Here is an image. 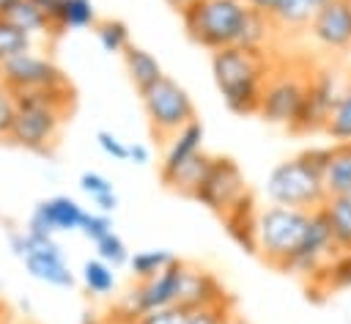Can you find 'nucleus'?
I'll use <instances>...</instances> for the list:
<instances>
[{
	"mask_svg": "<svg viewBox=\"0 0 351 324\" xmlns=\"http://www.w3.org/2000/svg\"><path fill=\"white\" fill-rule=\"evenodd\" d=\"M186 36L208 49L247 47V49H274L277 25L247 5V0H197L181 14Z\"/></svg>",
	"mask_w": 351,
	"mask_h": 324,
	"instance_id": "obj_1",
	"label": "nucleus"
},
{
	"mask_svg": "<svg viewBox=\"0 0 351 324\" xmlns=\"http://www.w3.org/2000/svg\"><path fill=\"white\" fill-rule=\"evenodd\" d=\"M280 55L274 49H247L225 47L211 52V77L225 102L236 115H258L263 88L274 71Z\"/></svg>",
	"mask_w": 351,
	"mask_h": 324,
	"instance_id": "obj_2",
	"label": "nucleus"
},
{
	"mask_svg": "<svg viewBox=\"0 0 351 324\" xmlns=\"http://www.w3.org/2000/svg\"><path fill=\"white\" fill-rule=\"evenodd\" d=\"M74 104H77L74 91L19 93L8 143L25 151H33V154H52L58 146L60 129L69 121Z\"/></svg>",
	"mask_w": 351,
	"mask_h": 324,
	"instance_id": "obj_3",
	"label": "nucleus"
},
{
	"mask_svg": "<svg viewBox=\"0 0 351 324\" xmlns=\"http://www.w3.org/2000/svg\"><path fill=\"white\" fill-rule=\"evenodd\" d=\"M263 195L269 203L291 206V209H307V211L321 209L329 198L324 173L315 165H310L304 151L277 162L269 170L266 184H263Z\"/></svg>",
	"mask_w": 351,
	"mask_h": 324,
	"instance_id": "obj_4",
	"label": "nucleus"
},
{
	"mask_svg": "<svg viewBox=\"0 0 351 324\" xmlns=\"http://www.w3.org/2000/svg\"><path fill=\"white\" fill-rule=\"evenodd\" d=\"M313 211L307 209H291V206H261L258 211V258L277 269L285 272L288 261L299 250L307 228H310Z\"/></svg>",
	"mask_w": 351,
	"mask_h": 324,
	"instance_id": "obj_5",
	"label": "nucleus"
},
{
	"mask_svg": "<svg viewBox=\"0 0 351 324\" xmlns=\"http://www.w3.org/2000/svg\"><path fill=\"white\" fill-rule=\"evenodd\" d=\"M310 71H313V63L304 58H277L274 71L263 88L258 118L266 124L291 129V124L302 110Z\"/></svg>",
	"mask_w": 351,
	"mask_h": 324,
	"instance_id": "obj_6",
	"label": "nucleus"
},
{
	"mask_svg": "<svg viewBox=\"0 0 351 324\" xmlns=\"http://www.w3.org/2000/svg\"><path fill=\"white\" fill-rule=\"evenodd\" d=\"M140 104L148 118V129L159 143H167L178 129H184L186 124H192L197 118L189 91L170 74H165L156 85L143 91Z\"/></svg>",
	"mask_w": 351,
	"mask_h": 324,
	"instance_id": "obj_7",
	"label": "nucleus"
},
{
	"mask_svg": "<svg viewBox=\"0 0 351 324\" xmlns=\"http://www.w3.org/2000/svg\"><path fill=\"white\" fill-rule=\"evenodd\" d=\"M346 80H348V71H343L332 63H313L302 110H299V115H296V121L291 124L288 132L291 135H318V132H324V126L329 121V113H332Z\"/></svg>",
	"mask_w": 351,
	"mask_h": 324,
	"instance_id": "obj_8",
	"label": "nucleus"
},
{
	"mask_svg": "<svg viewBox=\"0 0 351 324\" xmlns=\"http://www.w3.org/2000/svg\"><path fill=\"white\" fill-rule=\"evenodd\" d=\"M0 82L14 93H44V91H74L71 80L41 52L27 49L0 63Z\"/></svg>",
	"mask_w": 351,
	"mask_h": 324,
	"instance_id": "obj_9",
	"label": "nucleus"
},
{
	"mask_svg": "<svg viewBox=\"0 0 351 324\" xmlns=\"http://www.w3.org/2000/svg\"><path fill=\"white\" fill-rule=\"evenodd\" d=\"M250 192L252 189L247 187V178H244L239 162L230 159V157H214L206 178L200 181V187L195 192V200L222 220Z\"/></svg>",
	"mask_w": 351,
	"mask_h": 324,
	"instance_id": "obj_10",
	"label": "nucleus"
},
{
	"mask_svg": "<svg viewBox=\"0 0 351 324\" xmlns=\"http://www.w3.org/2000/svg\"><path fill=\"white\" fill-rule=\"evenodd\" d=\"M340 253L335 236H332V228H329V220L321 209L313 211L310 217V228L299 244V250L293 253V258L288 261L285 272L282 275H293V277H302V280H310L313 275H318L335 255Z\"/></svg>",
	"mask_w": 351,
	"mask_h": 324,
	"instance_id": "obj_11",
	"label": "nucleus"
},
{
	"mask_svg": "<svg viewBox=\"0 0 351 324\" xmlns=\"http://www.w3.org/2000/svg\"><path fill=\"white\" fill-rule=\"evenodd\" d=\"M307 36L315 47L343 55L351 49V0H329L310 16Z\"/></svg>",
	"mask_w": 351,
	"mask_h": 324,
	"instance_id": "obj_12",
	"label": "nucleus"
},
{
	"mask_svg": "<svg viewBox=\"0 0 351 324\" xmlns=\"http://www.w3.org/2000/svg\"><path fill=\"white\" fill-rule=\"evenodd\" d=\"M88 209L69 198V195H49L38 200L27 217V228L38 236H55V233H74L82 228Z\"/></svg>",
	"mask_w": 351,
	"mask_h": 324,
	"instance_id": "obj_13",
	"label": "nucleus"
},
{
	"mask_svg": "<svg viewBox=\"0 0 351 324\" xmlns=\"http://www.w3.org/2000/svg\"><path fill=\"white\" fill-rule=\"evenodd\" d=\"M186 310H200V308H233V297L225 291V286L217 280L214 272L184 261L181 272V288H178V302Z\"/></svg>",
	"mask_w": 351,
	"mask_h": 324,
	"instance_id": "obj_14",
	"label": "nucleus"
},
{
	"mask_svg": "<svg viewBox=\"0 0 351 324\" xmlns=\"http://www.w3.org/2000/svg\"><path fill=\"white\" fill-rule=\"evenodd\" d=\"M258 200L250 192L244 200H239L225 217H222V228L230 236L233 244H239L244 253L258 255Z\"/></svg>",
	"mask_w": 351,
	"mask_h": 324,
	"instance_id": "obj_15",
	"label": "nucleus"
},
{
	"mask_svg": "<svg viewBox=\"0 0 351 324\" xmlns=\"http://www.w3.org/2000/svg\"><path fill=\"white\" fill-rule=\"evenodd\" d=\"M203 137L206 129L200 124V118H195L192 124H186L184 129H178L167 143H162V159H159V178L173 173L178 165H184L186 159H192L195 154L203 151Z\"/></svg>",
	"mask_w": 351,
	"mask_h": 324,
	"instance_id": "obj_16",
	"label": "nucleus"
},
{
	"mask_svg": "<svg viewBox=\"0 0 351 324\" xmlns=\"http://www.w3.org/2000/svg\"><path fill=\"white\" fill-rule=\"evenodd\" d=\"M307 283V299H324L329 294L351 291V250H340L318 275H313Z\"/></svg>",
	"mask_w": 351,
	"mask_h": 324,
	"instance_id": "obj_17",
	"label": "nucleus"
},
{
	"mask_svg": "<svg viewBox=\"0 0 351 324\" xmlns=\"http://www.w3.org/2000/svg\"><path fill=\"white\" fill-rule=\"evenodd\" d=\"M121 60H123V71H126L129 82L134 85L137 96H140L143 91H148L151 85H156V82L165 77L162 63H159L145 47H140V44H134V41L123 49Z\"/></svg>",
	"mask_w": 351,
	"mask_h": 324,
	"instance_id": "obj_18",
	"label": "nucleus"
},
{
	"mask_svg": "<svg viewBox=\"0 0 351 324\" xmlns=\"http://www.w3.org/2000/svg\"><path fill=\"white\" fill-rule=\"evenodd\" d=\"M211 159H214L211 154L200 151V154H195L192 159H186L184 165H178L173 173L162 176L159 181H162L170 192H176V195H181V198L195 200V192H197L200 181L206 178V173H208V167H211Z\"/></svg>",
	"mask_w": 351,
	"mask_h": 324,
	"instance_id": "obj_19",
	"label": "nucleus"
},
{
	"mask_svg": "<svg viewBox=\"0 0 351 324\" xmlns=\"http://www.w3.org/2000/svg\"><path fill=\"white\" fill-rule=\"evenodd\" d=\"M58 36L69 33V30H93V25L101 19L96 14V5L90 0H58L52 14H49Z\"/></svg>",
	"mask_w": 351,
	"mask_h": 324,
	"instance_id": "obj_20",
	"label": "nucleus"
},
{
	"mask_svg": "<svg viewBox=\"0 0 351 324\" xmlns=\"http://www.w3.org/2000/svg\"><path fill=\"white\" fill-rule=\"evenodd\" d=\"M14 25H19L27 36H41V38H58V30L49 19V14L44 8H38L33 0H19L8 14H5Z\"/></svg>",
	"mask_w": 351,
	"mask_h": 324,
	"instance_id": "obj_21",
	"label": "nucleus"
},
{
	"mask_svg": "<svg viewBox=\"0 0 351 324\" xmlns=\"http://www.w3.org/2000/svg\"><path fill=\"white\" fill-rule=\"evenodd\" d=\"M326 192L351 198V143H335L332 162L326 167Z\"/></svg>",
	"mask_w": 351,
	"mask_h": 324,
	"instance_id": "obj_22",
	"label": "nucleus"
},
{
	"mask_svg": "<svg viewBox=\"0 0 351 324\" xmlns=\"http://www.w3.org/2000/svg\"><path fill=\"white\" fill-rule=\"evenodd\" d=\"M321 211L329 220V228H332V236H335L337 247L351 250V198L329 195L326 203L321 206Z\"/></svg>",
	"mask_w": 351,
	"mask_h": 324,
	"instance_id": "obj_23",
	"label": "nucleus"
},
{
	"mask_svg": "<svg viewBox=\"0 0 351 324\" xmlns=\"http://www.w3.org/2000/svg\"><path fill=\"white\" fill-rule=\"evenodd\" d=\"M80 189L90 198V203L96 206V211H115L118 209V195H115V187L107 176L96 173V170H82L80 173Z\"/></svg>",
	"mask_w": 351,
	"mask_h": 324,
	"instance_id": "obj_24",
	"label": "nucleus"
},
{
	"mask_svg": "<svg viewBox=\"0 0 351 324\" xmlns=\"http://www.w3.org/2000/svg\"><path fill=\"white\" fill-rule=\"evenodd\" d=\"M173 261H178V255L167 247H148V250H137L129 258V269L134 280H148L159 272H165Z\"/></svg>",
	"mask_w": 351,
	"mask_h": 324,
	"instance_id": "obj_25",
	"label": "nucleus"
},
{
	"mask_svg": "<svg viewBox=\"0 0 351 324\" xmlns=\"http://www.w3.org/2000/svg\"><path fill=\"white\" fill-rule=\"evenodd\" d=\"M324 135L332 137V143H351V74L329 113V121L324 126Z\"/></svg>",
	"mask_w": 351,
	"mask_h": 324,
	"instance_id": "obj_26",
	"label": "nucleus"
},
{
	"mask_svg": "<svg viewBox=\"0 0 351 324\" xmlns=\"http://www.w3.org/2000/svg\"><path fill=\"white\" fill-rule=\"evenodd\" d=\"M93 36L99 41V47L107 52V55H123V49L132 44V33H129V25L123 19H115V16H104L93 25Z\"/></svg>",
	"mask_w": 351,
	"mask_h": 324,
	"instance_id": "obj_27",
	"label": "nucleus"
},
{
	"mask_svg": "<svg viewBox=\"0 0 351 324\" xmlns=\"http://www.w3.org/2000/svg\"><path fill=\"white\" fill-rule=\"evenodd\" d=\"M80 277L90 297H110L115 291V266L104 264L101 258H88Z\"/></svg>",
	"mask_w": 351,
	"mask_h": 324,
	"instance_id": "obj_28",
	"label": "nucleus"
},
{
	"mask_svg": "<svg viewBox=\"0 0 351 324\" xmlns=\"http://www.w3.org/2000/svg\"><path fill=\"white\" fill-rule=\"evenodd\" d=\"M33 49V36H27L19 25H14L5 14H0V63Z\"/></svg>",
	"mask_w": 351,
	"mask_h": 324,
	"instance_id": "obj_29",
	"label": "nucleus"
},
{
	"mask_svg": "<svg viewBox=\"0 0 351 324\" xmlns=\"http://www.w3.org/2000/svg\"><path fill=\"white\" fill-rule=\"evenodd\" d=\"M96 247V258H101L104 264H110V266H123V264H129V258H132V253H129V247H126V242L112 231V233H107L101 242H96L93 244Z\"/></svg>",
	"mask_w": 351,
	"mask_h": 324,
	"instance_id": "obj_30",
	"label": "nucleus"
},
{
	"mask_svg": "<svg viewBox=\"0 0 351 324\" xmlns=\"http://www.w3.org/2000/svg\"><path fill=\"white\" fill-rule=\"evenodd\" d=\"M115 228H112V220H110V214L107 211H88L85 214V222H82V228H80V233L88 239V242H101L107 233H112Z\"/></svg>",
	"mask_w": 351,
	"mask_h": 324,
	"instance_id": "obj_31",
	"label": "nucleus"
},
{
	"mask_svg": "<svg viewBox=\"0 0 351 324\" xmlns=\"http://www.w3.org/2000/svg\"><path fill=\"white\" fill-rule=\"evenodd\" d=\"M96 146H99L112 162H129V143L121 140L115 132L99 129V132H96Z\"/></svg>",
	"mask_w": 351,
	"mask_h": 324,
	"instance_id": "obj_32",
	"label": "nucleus"
},
{
	"mask_svg": "<svg viewBox=\"0 0 351 324\" xmlns=\"http://www.w3.org/2000/svg\"><path fill=\"white\" fill-rule=\"evenodd\" d=\"M186 321H189V310L181 308V305L156 308V310H151L140 319V324H186Z\"/></svg>",
	"mask_w": 351,
	"mask_h": 324,
	"instance_id": "obj_33",
	"label": "nucleus"
},
{
	"mask_svg": "<svg viewBox=\"0 0 351 324\" xmlns=\"http://www.w3.org/2000/svg\"><path fill=\"white\" fill-rule=\"evenodd\" d=\"M14 115H16V96L0 82V140H8Z\"/></svg>",
	"mask_w": 351,
	"mask_h": 324,
	"instance_id": "obj_34",
	"label": "nucleus"
},
{
	"mask_svg": "<svg viewBox=\"0 0 351 324\" xmlns=\"http://www.w3.org/2000/svg\"><path fill=\"white\" fill-rule=\"evenodd\" d=\"M233 308H200V310H189V321L186 324H219Z\"/></svg>",
	"mask_w": 351,
	"mask_h": 324,
	"instance_id": "obj_35",
	"label": "nucleus"
},
{
	"mask_svg": "<svg viewBox=\"0 0 351 324\" xmlns=\"http://www.w3.org/2000/svg\"><path fill=\"white\" fill-rule=\"evenodd\" d=\"M129 162L134 165H148L151 162V148L143 143H129Z\"/></svg>",
	"mask_w": 351,
	"mask_h": 324,
	"instance_id": "obj_36",
	"label": "nucleus"
},
{
	"mask_svg": "<svg viewBox=\"0 0 351 324\" xmlns=\"http://www.w3.org/2000/svg\"><path fill=\"white\" fill-rule=\"evenodd\" d=\"M101 324H140V319H129V316H121V313L110 310V313L104 316V321H101Z\"/></svg>",
	"mask_w": 351,
	"mask_h": 324,
	"instance_id": "obj_37",
	"label": "nucleus"
},
{
	"mask_svg": "<svg viewBox=\"0 0 351 324\" xmlns=\"http://www.w3.org/2000/svg\"><path fill=\"white\" fill-rule=\"evenodd\" d=\"M162 3H165V5L170 8V11H176V14L181 16V14H184V11L189 8V5H195L197 0H162Z\"/></svg>",
	"mask_w": 351,
	"mask_h": 324,
	"instance_id": "obj_38",
	"label": "nucleus"
},
{
	"mask_svg": "<svg viewBox=\"0 0 351 324\" xmlns=\"http://www.w3.org/2000/svg\"><path fill=\"white\" fill-rule=\"evenodd\" d=\"M219 324H247V321H244V319H241V316H236V313H233V310H230V313H228V316H225V319H222V321H219Z\"/></svg>",
	"mask_w": 351,
	"mask_h": 324,
	"instance_id": "obj_39",
	"label": "nucleus"
},
{
	"mask_svg": "<svg viewBox=\"0 0 351 324\" xmlns=\"http://www.w3.org/2000/svg\"><path fill=\"white\" fill-rule=\"evenodd\" d=\"M33 3H36L38 8H44L47 14H52V8H55V3H58V0H33Z\"/></svg>",
	"mask_w": 351,
	"mask_h": 324,
	"instance_id": "obj_40",
	"label": "nucleus"
},
{
	"mask_svg": "<svg viewBox=\"0 0 351 324\" xmlns=\"http://www.w3.org/2000/svg\"><path fill=\"white\" fill-rule=\"evenodd\" d=\"M19 0H0V14H8Z\"/></svg>",
	"mask_w": 351,
	"mask_h": 324,
	"instance_id": "obj_41",
	"label": "nucleus"
}]
</instances>
